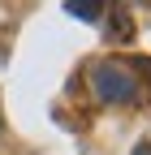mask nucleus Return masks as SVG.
Wrapping results in <instances>:
<instances>
[{"label": "nucleus", "mask_w": 151, "mask_h": 155, "mask_svg": "<svg viewBox=\"0 0 151 155\" xmlns=\"http://www.w3.org/2000/svg\"><path fill=\"white\" fill-rule=\"evenodd\" d=\"M91 91L104 104H138L143 78L129 61H95L91 65Z\"/></svg>", "instance_id": "obj_1"}, {"label": "nucleus", "mask_w": 151, "mask_h": 155, "mask_svg": "<svg viewBox=\"0 0 151 155\" xmlns=\"http://www.w3.org/2000/svg\"><path fill=\"white\" fill-rule=\"evenodd\" d=\"M65 9H69L73 17H82V22H99L104 0H65Z\"/></svg>", "instance_id": "obj_2"}, {"label": "nucleus", "mask_w": 151, "mask_h": 155, "mask_svg": "<svg viewBox=\"0 0 151 155\" xmlns=\"http://www.w3.org/2000/svg\"><path fill=\"white\" fill-rule=\"evenodd\" d=\"M112 26H117V30H108V35H117L121 43H129V39H134V22H129V13H125L121 0L112 5Z\"/></svg>", "instance_id": "obj_3"}, {"label": "nucleus", "mask_w": 151, "mask_h": 155, "mask_svg": "<svg viewBox=\"0 0 151 155\" xmlns=\"http://www.w3.org/2000/svg\"><path fill=\"white\" fill-rule=\"evenodd\" d=\"M129 65H134L138 78H147V86H151V61H129Z\"/></svg>", "instance_id": "obj_4"}, {"label": "nucleus", "mask_w": 151, "mask_h": 155, "mask_svg": "<svg viewBox=\"0 0 151 155\" xmlns=\"http://www.w3.org/2000/svg\"><path fill=\"white\" fill-rule=\"evenodd\" d=\"M134 155H151V142H138V147H134Z\"/></svg>", "instance_id": "obj_5"}, {"label": "nucleus", "mask_w": 151, "mask_h": 155, "mask_svg": "<svg viewBox=\"0 0 151 155\" xmlns=\"http://www.w3.org/2000/svg\"><path fill=\"white\" fill-rule=\"evenodd\" d=\"M0 134H5V116H0Z\"/></svg>", "instance_id": "obj_6"}]
</instances>
